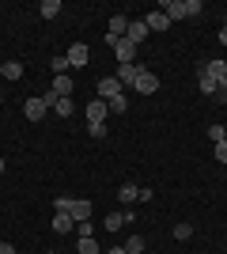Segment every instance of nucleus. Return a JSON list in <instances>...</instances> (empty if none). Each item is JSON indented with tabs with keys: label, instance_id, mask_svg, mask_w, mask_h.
Masks as SVG:
<instances>
[{
	"label": "nucleus",
	"instance_id": "nucleus-1",
	"mask_svg": "<svg viewBox=\"0 0 227 254\" xmlns=\"http://www.w3.org/2000/svg\"><path fill=\"white\" fill-rule=\"evenodd\" d=\"M201 8H205V4H201V0H163V15H167V19H193V15H201Z\"/></svg>",
	"mask_w": 227,
	"mask_h": 254
},
{
	"label": "nucleus",
	"instance_id": "nucleus-2",
	"mask_svg": "<svg viewBox=\"0 0 227 254\" xmlns=\"http://www.w3.org/2000/svg\"><path fill=\"white\" fill-rule=\"evenodd\" d=\"M106 46L114 50L118 64H133V61H136V46H133L129 38H110V34H106Z\"/></svg>",
	"mask_w": 227,
	"mask_h": 254
},
{
	"label": "nucleus",
	"instance_id": "nucleus-3",
	"mask_svg": "<svg viewBox=\"0 0 227 254\" xmlns=\"http://www.w3.org/2000/svg\"><path fill=\"white\" fill-rule=\"evenodd\" d=\"M45 110H49V106H45V99H23V114H27V122H42L45 118Z\"/></svg>",
	"mask_w": 227,
	"mask_h": 254
},
{
	"label": "nucleus",
	"instance_id": "nucleus-4",
	"mask_svg": "<svg viewBox=\"0 0 227 254\" xmlns=\"http://www.w3.org/2000/svg\"><path fill=\"white\" fill-rule=\"evenodd\" d=\"M133 87H136L140 95H155V91H159V76H155V72H148V68H144V72L136 76V84H133Z\"/></svg>",
	"mask_w": 227,
	"mask_h": 254
},
{
	"label": "nucleus",
	"instance_id": "nucleus-5",
	"mask_svg": "<svg viewBox=\"0 0 227 254\" xmlns=\"http://www.w3.org/2000/svg\"><path fill=\"white\" fill-rule=\"evenodd\" d=\"M65 57H68V68H84V64L91 61V53H87V46H84V42L68 46V53H65Z\"/></svg>",
	"mask_w": 227,
	"mask_h": 254
},
{
	"label": "nucleus",
	"instance_id": "nucleus-6",
	"mask_svg": "<svg viewBox=\"0 0 227 254\" xmlns=\"http://www.w3.org/2000/svg\"><path fill=\"white\" fill-rule=\"evenodd\" d=\"M121 95V84H118V76H102V80H98V99H118Z\"/></svg>",
	"mask_w": 227,
	"mask_h": 254
},
{
	"label": "nucleus",
	"instance_id": "nucleus-7",
	"mask_svg": "<svg viewBox=\"0 0 227 254\" xmlns=\"http://www.w3.org/2000/svg\"><path fill=\"white\" fill-rule=\"evenodd\" d=\"M140 72H144V64H136V61H133V64H118V84H121V87H125V84L133 87Z\"/></svg>",
	"mask_w": 227,
	"mask_h": 254
},
{
	"label": "nucleus",
	"instance_id": "nucleus-8",
	"mask_svg": "<svg viewBox=\"0 0 227 254\" xmlns=\"http://www.w3.org/2000/svg\"><path fill=\"white\" fill-rule=\"evenodd\" d=\"M148 34H151V31L144 27V19H129V31H125V38H129L133 46H140L144 38H148Z\"/></svg>",
	"mask_w": 227,
	"mask_h": 254
},
{
	"label": "nucleus",
	"instance_id": "nucleus-9",
	"mask_svg": "<svg viewBox=\"0 0 227 254\" xmlns=\"http://www.w3.org/2000/svg\"><path fill=\"white\" fill-rule=\"evenodd\" d=\"M106 114H110L106 99H95V103H87V126H91V122H106Z\"/></svg>",
	"mask_w": 227,
	"mask_h": 254
},
{
	"label": "nucleus",
	"instance_id": "nucleus-10",
	"mask_svg": "<svg viewBox=\"0 0 227 254\" xmlns=\"http://www.w3.org/2000/svg\"><path fill=\"white\" fill-rule=\"evenodd\" d=\"M201 68H205V72L212 76V80H216V87H220V84H227V61H220V57H216V61L201 64Z\"/></svg>",
	"mask_w": 227,
	"mask_h": 254
},
{
	"label": "nucleus",
	"instance_id": "nucleus-11",
	"mask_svg": "<svg viewBox=\"0 0 227 254\" xmlns=\"http://www.w3.org/2000/svg\"><path fill=\"white\" fill-rule=\"evenodd\" d=\"M57 99H72V76H53V87H49Z\"/></svg>",
	"mask_w": 227,
	"mask_h": 254
},
{
	"label": "nucleus",
	"instance_id": "nucleus-12",
	"mask_svg": "<svg viewBox=\"0 0 227 254\" xmlns=\"http://www.w3.org/2000/svg\"><path fill=\"white\" fill-rule=\"evenodd\" d=\"M144 27H148V31H167L171 19H167L163 11H148V15H144Z\"/></svg>",
	"mask_w": 227,
	"mask_h": 254
},
{
	"label": "nucleus",
	"instance_id": "nucleus-13",
	"mask_svg": "<svg viewBox=\"0 0 227 254\" xmlns=\"http://www.w3.org/2000/svg\"><path fill=\"white\" fill-rule=\"evenodd\" d=\"M118 201L121 205H133V201H140V186H133V182H125L118 190Z\"/></svg>",
	"mask_w": 227,
	"mask_h": 254
},
{
	"label": "nucleus",
	"instance_id": "nucleus-14",
	"mask_svg": "<svg viewBox=\"0 0 227 254\" xmlns=\"http://www.w3.org/2000/svg\"><path fill=\"white\" fill-rule=\"evenodd\" d=\"M125 31H129V19H125V15H114V19H110V38H125Z\"/></svg>",
	"mask_w": 227,
	"mask_h": 254
},
{
	"label": "nucleus",
	"instance_id": "nucleus-15",
	"mask_svg": "<svg viewBox=\"0 0 227 254\" xmlns=\"http://www.w3.org/2000/svg\"><path fill=\"white\" fill-rule=\"evenodd\" d=\"M72 228H76V220L68 216V212H53V232L65 235V232H72Z\"/></svg>",
	"mask_w": 227,
	"mask_h": 254
},
{
	"label": "nucleus",
	"instance_id": "nucleus-16",
	"mask_svg": "<svg viewBox=\"0 0 227 254\" xmlns=\"http://www.w3.org/2000/svg\"><path fill=\"white\" fill-rule=\"evenodd\" d=\"M102 228H106L110 235H114V232H121V228H125V212H110L106 220H102Z\"/></svg>",
	"mask_w": 227,
	"mask_h": 254
},
{
	"label": "nucleus",
	"instance_id": "nucleus-17",
	"mask_svg": "<svg viewBox=\"0 0 227 254\" xmlns=\"http://www.w3.org/2000/svg\"><path fill=\"white\" fill-rule=\"evenodd\" d=\"M57 11H61V0H42L38 15H42V19H57Z\"/></svg>",
	"mask_w": 227,
	"mask_h": 254
},
{
	"label": "nucleus",
	"instance_id": "nucleus-18",
	"mask_svg": "<svg viewBox=\"0 0 227 254\" xmlns=\"http://www.w3.org/2000/svg\"><path fill=\"white\" fill-rule=\"evenodd\" d=\"M72 110H76L72 99H57V103H53V114L57 118H72Z\"/></svg>",
	"mask_w": 227,
	"mask_h": 254
},
{
	"label": "nucleus",
	"instance_id": "nucleus-19",
	"mask_svg": "<svg viewBox=\"0 0 227 254\" xmlns=\"http://www.w3.org/2000/svg\"><path fill=\"white\" fill-rule=\"evenodd\" d=\"M197 84H201V91H205V95H216V80H212L205 68H201V76H197Z\"/></svg>",
	"mask_w": 227,
	"mask_h": 254
},
{
	"label": "nucleus",
	"instance_id": "nucleus-20",
	"mask_svg": "<svg viewBox=\"0 0 227 254\" xmlns=\"http://www.w3.org/2000/svg\"><path fill=\"white\" fill-rule=\"evenodd\" d=\"M4 80H23V64L19 61H8V64H4Z\"/></svg>",
	"mask_w": 227,
	"mask_h": 254
},
{
	"label": "nucleus",
	"instance_id": "nucleus-21",
	"mask_svg": "<svg viewBox=\"0 0 227 254\" xmlns=\"http://www.w3.org/2000/svg\"><path fill=\"white\" fill-rule=\"evenodd\" d=\"M174 239H178V243L193 239V224H174Z\"/></svg>",
	"mask_w": 227,
	"mask_h": 254
},
{
	"label": "nucleus",
	"instance_id": "nucleus-22",
	"mask_svg": "<svg viewBox=\"0 0 227 254\" xmlns=\"http://www.w3.org/2000/svg\"><path fill=\"white\" fill-rule=\"evenodd\" d=\"M205 137L212 140V144H220V140H227V129H224V126H208V129H205Z\"/></svg>",
	"mask_w": 227,
	"mask_h": 254
},
{
	"label": "nucleus",
	"instance_id": "nucleus-23",
	"mask_svg": "<svg viewBox=\"0 0 227 254\" xmlns=\"http://www.w3.org/2000/svg\"><path fill=\"white\" fill-rule=\"evenodd\" d=\"M110 114H125V110H129V99H125V95H118V99H110Z\"/></svg>",
	"mask_w": 227,
	"mask_h": 254
},
{
	"label": "nucleus",
	"instance_id": "nucleus-24",
	"mask_svg": "<svg viewBox=\"0 0 227 254\" xmlns=\"http://www.w3.org/2000/svg\"><path fill=\"white\" fill-rule=\"evenodd\" d=\"M125 251H129V254H140L144 251V235H129V239H125Z\"/></svg>",
	"mask_w": 227,
	"mask_h": 254
},
{
	"label": "nucleus",
	"instance_id": "nucleus-25",
	"mask_svg": "<svg viewBox=\"0 0 227 254\" xmlns=\"http://www.w3.org/2000/svg\"><path fill=\"white\" fill-rule=\"evenodd\" d=\"M80 254H102L95 243V235H87V239H80Z\"/></svg>",
	"mask_w": 227,
	"mask_h": 254
},
{
	"label": "nucleus",
	"instance_id": "nucleus-26",
	"mask_svg": "<svg viewBox=\"0 0 227 254\" xmlns=\"http://www.w3.org/2000/svg\"><path fill=\"white\" fill-rule=\"evenodd\" d=\"M87 133H91V137H106L110 129H106V122H91V126H87Z\"/></svg>",
	"mask_w": 227,
	"mask_h": 254
},
{
	"label": "nucleus",
	"instance_id": "nucleus-27",
	"mask_svg": "<svg viewBox=\"0 0 227 254\" xmlns=\"http://www.w3.org/2000/svg\"><path fill=\"white\" fill-rule=\"evenodd\" d=\"M216 159H220V163H227V140H220V144H216Z\"/></svg>",
	"mask_w": 227,
	"mask_h": 254
},
{
	"label": "nucleus",
	"instance_id": "nucleus-28",
	"mask_svg": "<svg viewBox=\"0 0 227 254\" xmlns=\"http://www.w3.org/2000/svg\"><path fill=\"white\" fill-rule=\"evenodd\" d=\"M212 99H216V103H227V84H220V87H216V95H212Z\"/></svg>",
	"mask_w": 227,
	"mask_h": 254
},
{
	"label": "nucleus",
	"instance_id": "nucleus-29",
	"mask_svg": "<svg viewBox=\"0 0 227 254\" xmlns=\"http://www.w3.org/2000/svg\"><path fill=\"white\" fill-rule=\"evenodd\" d=\"M0 254H15V247H11V243H0Z\"/></svg>",
	"mask_w": 227,
	"mask_h": 254
},
{
	"label": "nucleus",
	"instance_id": "nucleus-30",
	"mask_svg": "<svg viewBox=\"0 0 227 254\" xmlns=\"http://www.w3.org/2000/svg\"><path fill=\"white\" fill-rule=\"evenodd\" d=\"M102 254H129L125 247H110V251H102Z\"/></svg>",
	"mask_w": 227,
	"mask_h": 254
},
{
	"label": "nucleus",
	"instance_id": "nucleus-31",
	"mask_svg": "<svg viewBox=\"0 0 227 254\" xmlns=\"http://www.w3.org/2000/svg\"><path fill=\"white\" fill-rule=\"evenodd\" d=\"M220 46H227V27H220Z\"/></svg>",
	"mask_w": 227,
	"mask_h": 254
},
{
	"label": "nucleus",
	"instance_id": "nucleus-32",
	"mask_svg": "<svg viewBox=\"0 0 227 254\" xmlns=\"http://www.w3.org/2000/svg\"><path fill=\"white\" fill-rule=\"evenodd\" d=\"M0 80H4V64H0Z\"/></svg>",
	"mask_w": 227,
	"mask_h": 254
},
{
	"label": "nucleus",
	"instance_id": "nucleus-33",
	"mask_svg": "<svg viewBox=\"0 0 227 254\" xmlns=\"http://www.w3.org/2000/svg\"><path fill=\"white\" fill-rule=\"evenodd\" d=\"M0 175H4V159H0Z\"/></svg>",
	"mask_w": 227,
	"mask_h": 254
},
{
	"label": "nucleus",
	"instance_id": "nucleus-34",
	"mask_svg": "<svg viewBox=\"0 0 227 254\" xmlns=\"http://www.w3.org/2000/svg\"><path fill=\"white\" fill-rule=\"evenodd\" d=\"M224 27H227V15H224Z\"/></svg>",
	"mask_w": 227,
	"mask_h": 254
},
{
	"label": "nucleus",
	"instance_id": "nucleus-35",
	"mask_svg": "<svg viewBox=\"0 0 227 254\" xmlns=\"http://www.w3.org/2000/svg\"><path fill=\"white\" fill-rule=\"evenodd\" d=\"M0 103H4V95H0Z\"/></svg>",
	"mask_w": 227,
	"mask_h": 254
},
{
	"label": "nucleus",
	"instance_id": "nucleus-36",
	"mask_svg": "<svg viewBox=\"0 0 227 254\" xmlns=\"http://www.w3.org/2000/svg\"><path fill=\"white\" fill-rule=\"evenodd\" d=\"M49 254H57V251H49Z\"/></svg>",
	"mask_w": 227,
	"mask_h": 254
}]
</instances>
